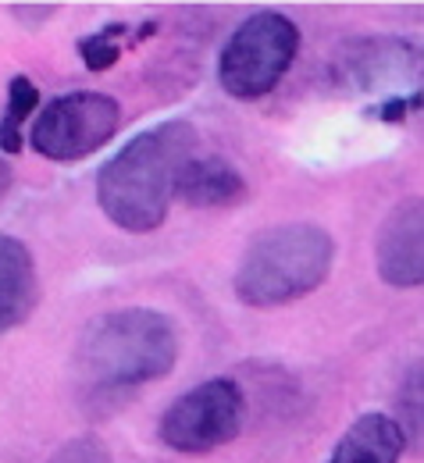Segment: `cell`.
Masks as SVG:
<instances>
[{
	"instance_id": "5",
	"label": "cell",
	"mask_w": 424,
	"mask_h": 463,
	"mask_svg": "<svg viewBox=\"0 0 424 463\" xmlns=\"http://www.w3.org/2000/svg\"><path fill=\"white\" fill-rule=\"evenodd\" d=\"M118 125L121 108L115 97L79 90V93L54 97L36 115L29 143L40 157L71 165V161H82V157L97 154L100 146H108V139L118 132Z\"/></svg>"
},
{
	"instance_id": "14",
	"label": "cell",
	"mask_w": 424,
	"mask_h": 463,
	"mask_svg": "<svg viewBox=\"0 0 424 463\" xmlns=\"http://www.w3.org/2000/svg\"><path fill=\"white\" fill-rule=\"evenodd\" d=\"M47 463H111V453L100 435H79L58 446V453Z\"/></svg>"
},
{
	"instance_id": "13",
	"label": "cell",
	"mask_w": 424,
	"mask_h": 463,
	"mask_svg": "<svg viewBox=\"0 0 424 463\" xmlns=\"http://www.w3.org/2000/svg\"><path fill=\"white\" fill-rule=\"evenodd\" d=\"M132 29L128 25H104V29H97V33H90V36H82L79 40V58L82 64L90 68V71H108V68H115L121 58V36H128Z\"/></svg>"
},
{
	"instance_id": "3",
	"label": "cell",
	"mask_w": 424,
	"mask_h": 463,
	"mask_svg": "<svg viewBox=\"0 0 424 463\" xmlns=\"http://www.w3.org/2000/svg\"><path fill=\"white\" fill-rule=\"evenodd\" d=\"M335 264V239L314 222H286L257 232L236 268V296L246 307L271 310L317 289Z\"/></svg>"
},
{
	"instance_id": "9",
	"label": "cell",
	"mask_w": 424,
	"mask_h": 463,
	"mask_svg": "<svg viewBox=\"0 0 424 463\" xmlns=\"http://www.w3.org/2000/svg\"><path fill=\"white\" fill-rule=\"evenodd\" d=\"M40 303V275L29 246L0 232V335L25 325Z\"/></svg>"
},
{
	"instance_id": "7",
	"label": "cell",
	"mask_w": 424,
	"mask_h": 463,
	"mask_svg": "<svg viewBox=\"0 0 424 463\" xmlns=\"http://www.w3.org/2000/svg\"><path fill=\"white\" fill-rule=\"evenodd\" d=\"M418 68V47L400 36H357L339 43L332 54V79L357 93L385 90L400 79H410Z\"/></svg>"
},
{
	"instance_id": "10",
	"label": "cell",
	"mask_w": 424,
	"mask_h": 463,
	"mask_svg": "<svg viewBox=\"0 0 424 463\" xmlns=\"http://www.w3.org/2000/svg\"><path fill=\"white\" fill-rule=\"evenodd\" d=\"M403 449H407V439L400 420L371 410L343 431L328 463H400Z\"/></svg>"
},
{
	"instance_id": "11",
	"label": "cell",
	"mask_w": 424,
	"mask_h": 463,
	"mask_svg": "<svg viewBox=\"0 0 424 463\" xmlns=\"http://www.w3.org/2000/svg\"><path fill=\"white\" fill-rule=\"evenodd\" d=\"M246 193L240 168L221 157H189L175 178V196L185 207H232Z\"/></svg>"
},
{
	"instance_id": "6",
	"label": "cell",
	"mask_w": 424,
	"mask_h": 463,
	"mask_svg": "<svg viewBox=\"0 0 424 463\" xmlns=\"http://www.w3.org/2000/svg\"><path fill=\"white\" fill-rule=\"evenodd\" d=\"M242 389L232 378H211L196 389H189L168 406L157 420V439L175 453H211L218 446H229L242 428Z\"/></svg>"
},
{
	"instance_id": "12",
	"label": "cell",
	"mask_w": 424,
	"mask_h": 463,
	"mask_svg": "<svg viewBox=\"0 0 424 463\" xmlns=\"http://www.w3.org/2000/svg\"><path fill=\"white\" fill-rule=\"evenodd\" d=\"M40 90L29 75H14L7 82V108L0 118V150L4 154H22V121L36 111Z\"/></svg>"
},
{
	"instance_id": "8",
	"label": "cell",
	"mask_w": 424,
	"mask_h": 463,
	"mask_svg": "<svg viewBox=\"0 0 424 463\" xmlns=\"http://www.w3.org/2000/svg\"><path fill=\"white\" fill-rule=\"evenodd\" d=\"M378 275L392 289H418L424 282V203L421 196L400 200L374 239Z\"/></svg>"
},
{
	"instance_id": "4",
	"label": "cell",
	"mask_w": 424,
	"mask_h": 463,
	"mask_svg": "<svg viewBox=\"0 0 424 463\" xmlns=\"http://www.w3.org/2000/svg\"><path fill=\"white\" fill-rule=\"evenodd\" d=\"M300 51V29L282 11H257L242 18L218 54V82L236 100L268 97Z\"/></svg>"
},
{
	"instance_id": "15",
	"label": "cell",
	"mask_w": 424,
	"mask_h": 463,
	"mask_svg": "<svg viewBox=\"0 0 424 463\" xmlns=\"http://www.w3.org/2000/svg\"><path fill=\"white\" fill-rule=\"evenodd\" d=\"M11 182H14V172H11V165H7V161H4V154H0V200L7 196Z\"/></svg>"
},
{
	"instance_id": "2",
	"label": "cell",
	"mask_w": 424,
	"mask_h": 463,
	"mask_svg": "<svg viewBox=\"0 0 424 463\" xmlns=\"http://www.w3.org/2000/svg\"><path fill=\"white\" fill-rule=\"evenodd\" d=\"M175 360L179 328L165 310L154 307H121L97 314L75 343L79 378L100 392L139 389L146 382L168 378Z\"/></svg>"
},
{
	"instance_id": "1",
	"label": "cell",
	"mask_w": 424,
	"mask_h": 463,
	"mask_svg": "<svg viewBox=\"0 0 424 463\" xmlns=\"http://www.w3.org/2000/svg\"><path fill=\"white\" fill-rule=\"evenodd\" d=\"M196 157V128L189 121H165L136 139L97 172V203L111 225L132 235L161 229L175 196L182 165Z\"/></svg>"
}]
</instances>
